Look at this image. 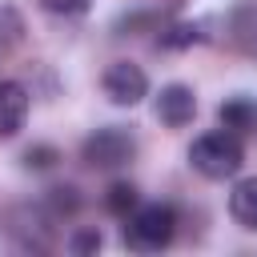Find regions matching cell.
Returning a JSON list of instances; mask_svg holds the SVG:
<instances>
[{"mask_svg":"<svg viewBox=\"0 0 257 257\" xmlns=\"http://www.w3.org/2000/svg\"><path fill=\"white\" fill-rule=\"evenodd\" d=\"M80 157L92 169H120V165H128L137 157V137L128 128H120V124H104L84 141Z\"/></svg>","mask_w":257,"mask_h":257,"instance_id":"cell-3","label":"cell"},{"mask_svg":"<svg viewBox=\"0 0 257 257\" xmlns=\"http://www.w3.org/2000/svg\"><path fill=\"white\" fill-rule=\"evenodd\" d=\"M201 40H205V24H193V20L169 24L161 32V48H189V44H201Z\"/></svg>","mask_w":257,"mask_h":257,"instance_id":"cell-10","label":"cell"},{"mask_svg":"<svg viewBox=\"0 0 257 257\" xmlns=\"http://www.w3.org/2000/svg\"><path fill=\"white\" fill-rule=\"evenodd\" d=\"M217 116H221V124H225L229 133H253V128H257V100H249V96H229V100L217 108Z\"/></svg>","mask_w":257,"mask_h":257,"instance_id":"cell-8","label":"cell"},{"mask_svg":"<svg viewBox=\"0 0 257 257\" xmlns=\"http://www.w3.org/2000/svg\"><path fill=\"white\" fill-rule=\"evenodd\" d=\"M28 120V88L20 80H0V141L16 137Z\"/></svg>","mask_w":257,"mask_h":257,"instance_id":"cell-6","label":"cell"},{"mask_svg":"<svg viewBox=\"0 0 257 257\" xmlns=\"http://www.w3.org/2000/svg\"><path fill=\"white\" fill-rule=\"evenodd\" d=\"M177 233V209L157 201V205H137L128 217H124V229H120V241L133 249V253H161Z\"/></svg>","mask_w":257,"mask_h":257,"instance_id":"cell-2","label":"cell"},{"mask_svg":"<svg viewBox=\"0 0 257 257\" xmlns=\"http://www.w3.org/2000/svg\"><path fill=\"white\" fill-rule=\"evenodd\" d=\"M76 205H80V201H76V189H68V185H64V189H52V209H56V217H60V213H72Z\"/></svg>","mask_w":257,"mask_h":257,"instance_id":"cell-12","label":"cell"},{"mask_svg":"<svg viewBox=\"0 0 257 257\" xmlns=\"http://www.w3.org/2000/svg\"><path fill=\"white\" fill-rule=\"evenodd\" d=\"M141 205V197H137V185H128V181H116V185H108V193H104V209L112 213V217H128L133 209Z\"/></svg>","mask_w":257,"mask_h":257,"instance_id":"cell-9","label":"cell"},{"mask_svg":"<svg viewBox=\"0 0 257 257\" xmlns=\"http://www.w3.org/2000/svg\"><path fill=\"white\" fill-rule=\"evenodd\" d=\"M40 8L52 16H84L92 8V0H40Z\"/></svg>","mask_w":257,"mask_h":257,"instance_id":"cell-11","label":"cell"},{"mask_svg":"<svg viewBox=\"0 0 257 257\" xmlns=\"http://www.w3.org/2000/svg\"><path fill=\"white\" fill-rule=\"evenodd\" d=\"M68 249L72 253H92V249H100V233H76Z\"/></svg>","mask_w":257,"mask_h":257,"instance_id":"cell-13","label":"cell"},{"mask_svg":"<svg viewBox=\"0 0 257 257\" xmlns=\"http://www.w3.org/2000/svg\"><path fill=\"white\" fill-rule=\"evenodd\" d=\"M24 161H28L32 169H48V165L56 161V153H52V149H28V153H24Z\"/></svg>","mask_w":257,"mask_h":257,"instance_id":"cell-14","label":"cell"},{"mask_svg":"<svg viewBox=\"0 0 257 257\" xmlns=\"http://www.w3.org/2000/svg\"><path fill=\"white\" fill-rule=\"evenodd\" d=\"M189 165H193L201 177H209V181L237 177L241 165H245V145H241L237 133H229V128L201 133V137L189 145Z\"/></svg>","mask_w":257,"mask_h":257,"instance_id":"cell-1","label":"cell"},{"mask_svg":"<svg viewBox=\"0 0 257 257\" xmlns=\"http://www.w3.org/2000/svg\"><path fill=\"white\" fill-rule=\"evenodd\" d=\"M229 213L241 229H257V177H245L229 193Z\"/></svg>","mask_w":257,"mask_h":257,"instance_id":"cell-7","label":"cell"},{"mask_svg":"<svg viewBox=\"0 0 257 257\" xmlns=\"http://www.w3.org/2000/svg\"><path fill=\"white\" fill-rule=\"evenodd\" d=\"M153 112L165 128H185L197 116V92L189 84H165L153 100Z\"/></svg>","mask_w":257,"mask_h":257,"instance_id":"cell-5","label":"cell"},{"mask_svg":"<svg viewBox=\"0 0 257 257\" xmlns=\"http://www.w3.org/2000/svg\"><path fill=\"white\" fill-rule=\"evenodd\" d=\"M100 84H104V96L112 104H120V108H133V104H141L149 96V76L133 60H112L104 68V80Z\"/></svg>","mask_w":257,"mask_h":257,"instance_id":"cell-4","label":"cell"}]
</instances>
